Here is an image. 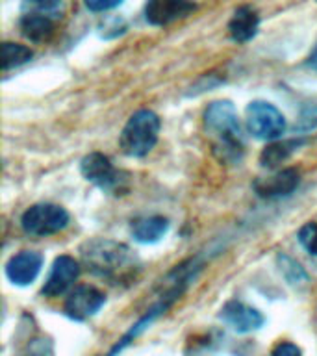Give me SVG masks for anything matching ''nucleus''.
<instances>
[{"label":"nucleus","mask_w":317,"mask_h":356,"mask_svg":"<svg viewBox=\"0 0 317 356\" xmlns=\"http://www.w3.org/2000/svg\"><path fill=\"white\" fill-rule=\"evenodd\" d=\"M260 28V15L252 6H239L228 21V35L236 43H249Z\"/></svg>","instance_id":"ddd939ff"},{"label":"nucleus","mask_w":317,"mask_h":356,"mask_svg":"<svg viewBox=\"0 0 317 356\" xmlns=\"http://www.w3.org/2000/svg\"><path fill=\"white\" fill-rule=\"evenodd\" d=\"M78 277H80V261L74 260L69 254L58 256L50 267L49 277L44 280L41 293L49 299H56V297L69 291V288L76 282Z\"/></svg>","instance_id":"9d476101"},{"label":"nucleus","mask_w":317,"mask_h":356,"mask_svg":"<svg viewBox=\"0 0 317 356\" xmlns=\"http://www.w3.org/2000/svg\"><path fill=\"white\" fill-rule=\"evenodd\" d=\"M219 319L238 334L254 332L266 323V317L260 310H256L238 299L228 300L222 305V308L219 310Z\"/></svg>","instance_id":"9b49d317"},{"label":"nucleus","mask_w":317,"mask_h":356,"mask_svg":"<svg viewBox=\"0 0 317 356\" xmlns=\"http://www.w3.org/2000/svg\"><path fill=\"white\" fill-rule=\"evenodd\" d=\"M277 266L280 273H282V277L286 278V282L289 286H293V288H304L308 280H310L308 273L304 271V267L300 266L297 260H293L291 256L284 254V252L277 256Z\"/></svg>","instance_id":"f3484780"},{"label":"nucleus","mask_w":317,"mask_h":356,"mask_svg":"<svg viewBox=\"0 0 317 356\" xmlns=\"http://www.w3.org/2000/svg\"><path fill=\"white\" fill-rule=\"evenodd\" d=\"M43 254L38 250H21L6 264V277L15 286H30L43 267Z\"/></svg>","instance_id":"f8f14e48"},{"label":"nucleus","mask_w":317,"mask_h":356,"mask_svg":"<svg viewBox=\"0 0 317 356\" xmlns=\"http://www.w3.org/2000/svg\"><path fill=\"white\" fill-rule=\"evenodd\" d=\"M300 247L311 256H317V222H306L297 232Z\"/></svg>","instance_id":"aec40b11"},{"label":"nucleus","mask_w":317,"mask_h":356,"mask_svg":"<svg viewBox=\"0 0 317 356\" xmlns=\"http://www.w3.org/2000/svg\"><path fill=\"white\" fill-rule=\"evenodd\" d=\"M308 143L306 138H293V139H275L260 152V165L266 169H277L280 163L289 160L291 156Z\"/></svg>","instance_id":"2eb2a0df"},{"label":"nucleus","mask_w":317,"mask_h":356,"mask_svg":"<svg viewBox=\"0 0 317 356\" xmlns=\"http://www.w3.org/2000/svg\"><path fill=\"white\" fill-rule=\"evenodd\" d=\"M271 353L275 356H297L302 355V349L297 347L295 343H291V341H280L277 347H273Z\"/></svg>","instance_id":"4be33fe9"},{"label":"nucleus","mask_w":317,"mask_h":356,"mask_svg":"<svg viewBox=\"0 0 317 356\" xmlns=\"http://www.w3.org/2000/svg\"><path fill=\"white\" fill-rule=\"evenodd\" d=\"M71 216L60 204L52 202H39L30 206L21 216V228L28 236L33 238H47L58 234L69 227Z\"/></svg>","instance_id":"39448f33"},{"label":"nucleus","mask_w":317,"mask_h":356,"mask_svg":"<svg viewBox=\"0 0 317 356\" xmlns=\"http://www.w3.org/2000/svg\"><path fill=\"white\" fill-rule=\"evenodd\" d=\"M161 119L152 110L141 108L133 111L119 136L122 154L130 158H143L154 149L160 138Z\"/></svg>","instance_id":"7ed1b4c3"},{"label":"nucleus","mask_w":317,"mask_h":356,"mask_svg":"<svg viewBox=\"0 0 317 356\" xmlns=\"http://www.w3.org/2000/svg\"><path fill=\"white\" fill-rule=\"evenodd\" d=\"M122 2H124V0H83L86 8L95 11V13L113 10V8H117V6H121Z\"/></svg>","instance_id":"412c9836"},{"label":"nucleus","mask_w":317,"mask_h":356,"mask_svg":"<svg viewBox=\"0 0 317 356\" xmlns=\"http://www.w3.org/2000/svg\"><path fill=\"white\" fill-rule=\"evenodd\" d=\"M61 4L63 0H22V11H35L44 15L61 17Z\"/></svg>","instance_id":"6ab92c4d"},{"label":"nucleus","mask_w":317,"mask_h":356,"mask_svg":"<svg viewBox=\"0 0 317 356\" xmlns=\"http://www.w3.org/2000/svg\"><path fill=\"white\" fill-rule=\"evenodd\" d=\"M245 122H247V130L254 138L263 141L280 139L288 128L282 111L267 100H252L245 110Z\"/></svg>","instance_id":"423d86ee"},{"label":"nucleus","mask_w":317,"mask_h":356,"mask_svg":"<svg viewBox=\"0 0 317 356\" xmlns=\"http://www.w3.org/2000/svg\"><path fill=\"white\" fill-rule=\"evenodd\" d=\"M33 58V50L26 44L11 43L6 41L2 43V71L8 72L10 69L21 67Z\"/></svg>","instance_id":"a211bd4d"},{"label":"nucleus","mask_w":317,"mask_h":356,"mask_svg":"<svg viewBox=\"0 0 317 356\" xmlns=\"http://www.w3.org/2000/svg\"><path fill=\"white\" fill-rule=\"evenodd\" d=\"M202 122L217 160L239 163L245 154V139L236 106L230 100H213L204 110Z\"/></svg>","instance_id":"f03ea898"},{"label":"nucleus","mask_w":317,"mask_h":356,"mask_svg":"<svg viewBox=\"0 0 317 356\" xmlns=\"http://www.w3.org/2000/svg\"><path fill=\"white\" fill-rule=\"evenodd\" d=\"M169 225V219L163 216L141 217L132 222V236L139 243H156L165 236Z\"/></svg>","instance_id":"dca6fc26"},{"label":"nucleus","mask_w":317,"mask_h":356,"mask_svg":"<svg viewBox=\"0 0 317 356\" xmlns=\"http://www.w3.org/2000/svg\"><path fill=\"white\" fill-rule=\"evenodd\" d=\"M56 19L58 17L35 13V11H24L19 19V30L28 41L32 43H44L49 41L56 32Z\"/></svg>","instance_id":"4468645a"},{"label":"nucleus","mask_w":317,"mask_h":356,"mask_svg":"<svg viewBox=\"0 0 317 356\" xmlns=\"http://www.w3.org/2000/svg\"><path fill=\"white\" fill-rule=\"evenodd\" d=\"M197 10L193 0H147L143 8L145 21L152 26H167L182 21Z\"/></svg>","instance_id":"1a4fd4ad"},{"label":"nucleus","mask_w":317,"mask_h":356,"mask_svg":"<svg viewBox=\"0 0 317 356\" xmlns=\"http://www.w3.org/2000/svg\"><path fill=\"white\" fill-rule=\"evenodd\" d=\"M83 267L111 286H132L143 271V261L127 243L93 238L80 247Z\"/></svg>","instance_id":"f257e3e1"},{"label":"nucleus","mask_w":317,"mask_h":356,"mask_svg":"<svg viewBox=\"0 0 317 356\" xmlns=\"http://www.w3.org/2000/svg\"><path fill=\"white\" fill-rule=\"evenodd\" d=\"M80 172L82 177L93 186L108 195H127L130 191L132 175L122 169H117L111 160L102 152H89L80 160Z\"/></svg>","instance_id":"20e7f679"},{"label":"nucleus","mask_w":317,"mask_h":356,"mask_svg":"<svg viewBox=\"0 0 317 356\" xmlns=\"http://www.w3.org/2000/svg\"><path fill=\"white\" fill-rule=\"evenodd\" d=\"M306 63H308V67H310L311 71L317 72V44L314 47V50L310 52V56H308V60H306Z\"/></svg>","instance_id":"5701e85b"},{"label":"nucleus","mask_w":317,"mask_h":356,"mask_svg":"<svg viewBox=\"0 0 317 356\" xmlns=\"http://www.w3.org/2000/svg\"><path fill=\"white\" fill-rule=\"evenodd\" d=\"M106 305V295L95 286H78L69 293L63 305L65 316L72 321H86Z\"/></svg>","instance_id":"0eeeda50"},{"label":"nucleus","mask_w":317,"mask_h":356,"mask_svg":"<svg viewBox=\"0 0 317 356\" xmlns=\"http://www.w3.org/2000/svg\"><path fill=\"white\" fill-rule=\"evenodd\" d=\"M300 184V171L295 167H286L280 171L273 172L269 177L256 178L252 182V189L260 199L275 200L284 199L293 193Z\"/></svg>","instance_id":"6e6552de"}]
</instances>
